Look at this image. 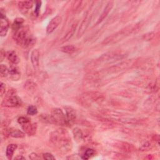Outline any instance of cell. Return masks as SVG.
Wrapping results in <instances>:
<instances>
[{
	"mask_svg": "<svg viewBox=\"0 0 160 160\" xmlns=\"http://www.w3.org/2000/svg\"><path fill=\"white\" fill-rule=\"evenodd\" d=\"M27 113L29 115L34 116L38 113V109L35 106L31 105L27 109Z\"/></svg>",
	"mask_w": 160,
	"mask_h": 160,
	"instance_id": "f546056e",
	"label": "cell"
},
{
	"mask_svg": "<svg viewBox=\"0 0 160 160\" xmlns=\"http://www.w3.org/2000/svg\"><path fill=\"white\" fill-rule=\"evenodd\" d=\"M23 22H24V19L21 18H18L15 19L12 23V25L13 31H17V30L19 29L20 28H22Z\"/></svg>",
	"mask_w": 160,
	"mask_h": 160,
	"instance_id": "484cf974",
	"label": "cell"
},
{
	"mask_svg": "<svg viewBox=\"0 0 160 160\" xmlns=\"http://www.w3.org/2000/svg\"><path fill=\"white\" fill-rule=\"evenodd\" d=\"M21 99L16 95V89H11L8 91L1 102L2 106L9 108H17L21 106Z\"/></svg>",
	"mask_w": 160,
	"mask_h": 160,
	"instance_id": "5b68a950",
	"label": "cell"
},
{
	"mask_svg": "<svg viewBox=\"0 0 160 160\" xmlns=\"http://www.w3.org/2000/svg\"><path fill=\"white\" fill-rule=\"evenodd\" d=\"M78 24V21H76V22H74L71 25L70 29H69V31H68V32L66 33V34L64 36V37L62 39V42H66V41H68V40H69L74 36V32H75V31L76 30Z\"/></svg>",
	"mask_w": 160,
	"mask_h": 160,
	"instance_id": "44dd1931",
	"label": "cell"
},
{
	"mask_svg": "<svg viewBox=\"0 0 160 160\" xmlns=\"http://www.w3.org/2000/svg\"><path fill=\"white\" fill-rule=\"evenodd\" d=\"M64 108L65 109L67 121H68L69 124L70 125V124H72L76 119V111L72 108H71L70 106H64Z\"/></svg>",
	"mask_w": 160,
	"mask_h": 160,
	"instance_id": "5bb4252c",
	"label": "cell"
},
{
	"mask_svg": "<svg viewBox=\"0 0 160 160\" xmlns=\"http://www.w3.org/2000/svg\"><path fill=\"white\" fill-rule=\"evenodd\" d=\"M43 158L44 159H47V160H52V159H55V157L51 153L49 152H46V153H44L42 154Z\"/></svg>",
	"mask_w": 160,
	"mask_h": 160,
	"instance_id": "836d02e7",
	"label": "cell"
},
{
	"mask_svg": "<svg viewBox=\"0 0 160 160\" xmlns=\"http://www.w3.org/2000/svg\"><path fill=\"white\" fill-rule=\"evenodd\" d=\"M39 57H40V52L38 49H35L32 51L31 53V61L34 69H36L39 67Z\"/></svg>",
	"mask_w": 160,
	"mask_h": 160,
	"instance_id": "ac0fdd59",
	"label": "cell"
},
{
	"mask_svg": "<svg viewBox=\"0 0 160 160\" xmlns=\"http://www.w3.org/2000/svg\"><path fill=\"white\" fill-rule=\"evenodd\" d=\"M18 146L15 144H10L7 146L6 151V155L8 159H11L12 158L13 154L16 149H17Z\"/></svg>",
	"mask_w": 160,
	"mask_h": 160,
	"instance_id": "cb8c5ba5",
	"label": "cell"
},
{
	"mask_svg": "<svg viewBox=\"0 0 160 160\" xmlns=\"http://www.w3.org/2000/svg\"><path fill=\"white\" fill-rule=\"evenodd\" d=\"M151 144L149 142L147 141V142H145L141 146V148H139V150L140 151H148V149H151Z\"/></svg>",
	"mask_w": 160,
	"mask_h": 160,
	"instance_id": "1f68e13d",
	"label": "cell"
},
{
	"mask_svg": "<svg viewBox=\"0 0 160 160\" xmlns=\"http://www.w3.org/2000/svg\"><path fill=\"white\" fill-rule=\"evenodd\" d=\"M154 33L153 32H151L144 34L142 36V38L144 40L150 41L154 38Z\"/></svg>",
	"mask_w": 160,
	"mask_h": 160,
	"instance_id": "d6a6232c",
	"label": "cell"
},
{
	"mask_svg": "<svg viewBox=\"0 0 160 160\" xmlns=\"http://www.w3.org/2000/svg\"><path fill=\"white\" fill-rule=\"evenodd\" d=\"M21 128L25 133H26L29 136H33L36 132L38 124L36 122L31 123L30 121L24 125H22Z\"/></svg>",
	"mask_w": 160,
	"mask_h": 160,
	"instance_id": "4fadbf2b",
	"label": "cell"
},
{
	"mask_svg": "<svg viewBox=\"0 0 160 160\" xmlns=\"http://www.w3.org/2000/svg\"><path fill=\"white\" fill-rule=\"evenodd\" d=\"M61 51L66 54H72L76 50V48L74 45H67L64 46L60 48Z\"/></svg>",
	"mask_w": 160,
	"mask_h": 160,
	"instance_id": "4316f807",
	"label": "cell"
},
{
	"mask_svg": "<svg viewBox=\"0 0 160 160\" xmlns=\"http://www.w3.org/2000/svg\"><path fill=\"white\" fill-rule=\"evenodd\" d=\"M4 134L5 136H9L15 138H22L25 136V133L24 132L18 129L13 128L9 129L5 128L4 129Z\"/></svg>",
	"mask_w": 160,
	"mask_h": 160,
	"instance_id": "7c38bea8",
	"label": "cell"
},
{
	"mask_svg": "<svg viewBox=\"0 0 160 160\" xmlns=\"http://www.w3.org/2000/svg\"><path fill=\"white\" fill-rule=\"evenodd\" d=\"M6 56L8 60L13 64H17L19 62L20 59L16 52L14 51H8L6 52Z\"/></svg>",
	"mask_w": 160,
	"mask_h": 160,
	"instance_id": "7402d4cb",
	"label": "cell"
},
{
	"mask_svg": "<svg viewBox=\"0 0 160 160\" xmlns=\"http://www.w3.org/2000/svg\"><path fill=\"white\" fill-rule=\"evenodd\" d=\"M125 53L120 51H111L103 54L97 59V62L99 64H109L121 60L126 57Z\"/></svg>",
	"mask_w": 160,
	"mask_h": 160,
	"instance_id": "8992f818",
	"label": "cell"
},
{
	"mask_svg": "<svg viewBox=\"0 0 160 160\" xmlns=\"http://www.w3.org/2000/svg\"><path fill=\"white\" fill-rule=\"evenodd\" d=\"M72 134L76 142H80L82 140L84 135L82 131L79 128H74L72 130Z\"/></svg>",
	"mask_w": 160,
	"mask_h": 160,
	"instance_id": "d4e9b609",
	"label": "cell"
},
{
	"mask_svg": "<svg viewBox=\"0 0 160 160\" xmlns=\"http://www.w3.org/2000/svg\"><path fill=\"white\" fill-rule=\"evenodd\" d=\"M113 4H114V2L113 1H109L106 7L104 8L103 11L102 12V13L100 14L98 21H97V22H96V24H99L100 22H101L108 15V14L109 13V12L111 11V10L112 9V7H113Z\"/></svg>",
	"mask_w": 160,
	"mask_h": 160,
	"instance_id": "9a60e30c",
	"label": "cell"
},
{
	"mask_svg": "<svg viewBox=\"0 0 160 160\" xmlns=\"http://www.w3.org/2000/svg\"><path fill=\"white\" fill-rule=\"evenodd\" d=\"M142 25H141V23L139 22L138 24H136L134 26H128L126 28L122 29L119 31L108 36L106 38L102 44L107 45V44H111L114 43H116L126 37L128 36L129 34L132 33H136L141 28Z\"/></svg>",
	"mask_w": 160,
	"mask_h": 160,
	"instance_id": "7a4b0ae2",
	"label": "cell"
},
{
	"mask_svg": "<svg viewBox=\"0 0 160 160\" xmlns=\"http://www.w3.org/2000/svg\"><path fill=\"white\" fill-rule=\"evenodd\" d=\"M12 37L19 46L25 49L32 46L36 42L34 38L29 34L23 27L14 31Z\"/></svg>",
	"mask_w": 160,
	"mask_h": 160,
	"instance_id": "3957f363",
	"label": "cell"
},
{
	"mask_svg": "<svg viewBox=\"0 0 160 160\" xmlns=\"http://www.w3.org/2000/svg\"><path fill=\"white\" fill-rule=\"evenodd\" d=\"M18 122L21 126H22V125H24V124L30 122V119L26 116H20L18 119Z\"/></svg>",
	"mask_w": 160,
	"mask_h": 160,
	"instance_id": "4dcf8cb0",
	"label": "cell"
},
{
	"mask_svg": "<svg viewBox=\"0 0 160 160\" xmlns=\"http://www.w3.org/2000/svg\"><path fill=\"white\" fill-rule=\"evenodd\" d=\"M6 92V86L5 84L3 82H1L0 85V93H1V96H3V95L5 94Z\"/></svg>",
	"mask_w": 160,
	"mask_h": 160,
	"instance_id": "d590c367",
	"label": "cell"
},
{
	"mask_svg": "<svg viewBox=\"0 0 160 160\" xmlns=\"http://www.w3.org/2000/svg\"><path fill=\"white\" fill-rule=\"evenodd\" d=\"M104 99L102 92L98 91H88L81 94L79 98V103L85 107L92 105V103L101 102Z\"/></svg>",
	"mask_w": 160,
	"mask_h": 160,
	"instance_id": "277c9868",
	"label": "cell"
},
{
	"mask_svg": "<svg viewBox=\"0 0 160 160\" xmlns=\"http://www.w3.org/2000/svg\"><path fill=\"white\" fill-rule=\"evenodd\" d=\"M39 120L42 122L56 124V122L51 114H42L39 116Z\"/></svg>",
	"mask_w": 160,
	"mask_h": 160,
	"instance_id": "603a6c76",
	"label": "cell"
},
{
	"mask_svg": "<svg viewBox=\"0 0 160 160\" xmlns=\"http://www.w3.org/2000/svg\"><path fill=\"white\" fill-rule=\"evenodd\" d=\"M15 159H24L25 158H24V157L22 156L19 155V156H18L16 158H15Z\"/></svg>",
	"mask_w": 160,
	"mask_h": 160,
	"instance_id": "f35d334b",
	"label": "cell"
},
{
	"mask_svg": "<svg viewBox=\"0 0 160 160\" xmlns=\"http://www.w3.org/2000/svg\"><path fill=\"white\" fill-rule=\"evenodd\" d=\"M41 6V1H37L36 2V6H35V10H34V13L36 16L39 15L40 8Z\"/></svg>",
	"mask_w": 160,
	"mask_h": 160,
	"instance_id": "e575fe53",
	"label": "cell"
},
{
	"mask_svg": "<svg viewBox=\"0 0 160 160\" xmlns=\"http://www.w3.org/2000/svg\"><path fill=\"white\" fill-rule=\"evenodd\" d=\"M24 89L29 94H33L38 89V86L36 82L31 80H28L24 84Z\"/></svg>",
	"mask_w": 160,
	"mask_h": 160,
	"instance_id": "ffe728a7",
	"label": "cell"
},
{
	"mask_svg": "<svg viewBox=\"0 0 160 160\" xmlns=\"http://www.w3.org/2000/svg\"><path fill=\"white\" fill-rule=\"evenodd\" d=\"M51 142L58 149L62 154L69 152L72 149V144L68 132L62 128L52 131L50 134Z\"/></svg>",
	"mask_w": 160,
	"mask_h": 160,
	"instance_id": "6da1fadb",
	"label": "cell"
},
{
	"mask_svg": "<svg viewBox=\"0 0 160 160\" xmlns=\"http://www.w3.org/2000/svg\"><path fill=\"white\" fill-rule=\"evenodd\" d=\"M29 158L31 159H33V160L34 159H40V156L38 154H37L36 153H35V152H32L31 154H29Z\"/></svg>",
	"mask_w": 160,
	"mask_h": 160,
	"instance_id": "8d00e7d4",
	"label": "cell"
},
{
	"mask_svg": "<svg viewBox=\"0 0 160 160\" xmlns=\"http://www.w3.org/2000/svg\"><path fill=\"white\" fill-rule=\"evenodd\" d=\"M0 75L1 77H6L9 75V69L6 65L2 64L0 66Z\"/></svg>",
	"mask_w": 160,
	"mask_h": 160,
	"instance_id": "f1b7e54d",
	"label": "cell"
},
{
	"mask_svg": "<svg viewBox=\"0 0 160 160\" xmlns=\"http://www.w3.org/2000/svg\"><path fill=\"white\" fill-rule=\"evenodd\" d=\"M18 8L22 14H26L29 9L33 6V2L31 1H21L18 2Z\"/></svg>",
	"mask_w": 160,
	"mask_h": 160,
	"instance_id": "2e32d148",
	"label": "cell"
},
{
	"mask_svg": "<svg viewBox=\"0 0 160 160\" xmlns=\"http://www.w3.org/2000/svg\"><path fill=\"white\" fill-rule=\"evenodd\" d=\"M132 64H133V61L132 59L126 60L107 68L106 69H105L104 72H106L107 73L118 72L125 70L126 69H128Z\"/></svg>",
	"mask_w": 160,
	"mask_h": 160,
	"instance_id": "52a82bcc",
	"label": "cell"
},
{
	"mask_svg": "<svg viewBox=\"0 0 160 160\" xmlns=\"http://www.w3.org/2000/svg\"><path fill=\"white\" fill-rule=\"evenodd\" d=\"M152 139H153L154 141H157L158 142H159V135H158V134L154 135V136H153V137H152Z\"/></svg>",
	"mask_w": 160,
	"mask_h": 160,
	"instance_id": "74e56055",
	"label": "cell"
},
{
	"mask_svg": "<svg viewBox=\"0 0 160 160\" xmlns=\"http://www.w3.org/2000/svg\"><path fill=\"white\" fill-rule=\"evenodd\" d=\"M9 75L12 81H18L21 78L19 69L14 66H12L9 69Z\"/></svg>",
	"mask_w": 160,
	"mask_h": 160,
	"instance_id": "d6986e66",
	"label": "cell"
},
{
	"mask_svg": "<svg viewBox=\"0 0 160 160\" xmlns=\"http://www.w3.org/2000/svg\"><path fill=\"white\" fill-rule=\"evenodd\" d=\"M0 35L1 36L3 37L5 36L8 31V29L9 27V23L8 21V18H6L5 14H4L2 11H1V15H0Z\"/></svg>",
	"mask_w": 160,
	"mask_h": 160,
	"instance_id": "30bf717a",
	"label": "cell"
},
{
	"mask_svg": "<svg viewBox=\"0 0 160 160\" xmlns=\"http://www.w3.org/2000/svg\"><path fill=\"white\" fill-rule=\"evenodd\" d=\"M62 21L61 16L58 15L53 18L51 21L49 22L47 28H46V32L47 34L52 33L61 24Z\"/></svg>",
	"mask_w": 160,
	"mask_h": 160,
	"instance_id": "8fae6325",
	"label": "cell"
},
{
	"mask_svg": "<svg viewBox=\"0 0 160 160\" xmlns=\"http://www.w3.org/2000/svg\"><path fill=\"white\" fill-rule=\"evenodd\" d=\"M89 21H90V19H89V14H88V12H87L86 14V15H85L84 17V19H83L82 21L81 22L80 28H79V31H78V38L81 37V36L84 34V32H85L86 28H87L88 26Z\"/></svg>",
	"mask_w": 160,
	"mask_h": 160,
	"instance_id": "e0dca14e",
	"label": "cell"
},
{
	"mask_svg": "<svg viewBox=\"0 0 160 160\" xmlns=\"http://www.w3.org/2000/svg\"><path fill=\"white\" fill-rule=\"evenodd\" d=\"M95 154V151L92 149H88L86 150L85 152L84 153V154L82 155V156L81 157L82 159H88L90 158H91L92 156H93Z\"/></svg>",
	"mask_w": 160,
	"mask_h": 160,
	"instance_id": "83f0119b",
	"label": "cell"
},
{
	"mask_svg": "<svg viewBox=\"0 0 160 160\" xmlns=\"http://www.w3.org/2000/svg\"><path fill=\"white\" fill-rule=\"evenodd\" d=\"M51 115L52 116L56 124L61 125V126H68L69 125L67 119L66 114H64L62 111L59 108H54L52 110Z\"/></svg>",
	"mask_w": 160,
	"mask_h": 160,
	"instance_id": "ba28073f",
	"label": "cell"
},
{
	"mask_svg": "<svg viewBox=\"0 0 160 160\" xmlns=\"http://www.w3.org/2000/svg\"><path fill=\"white\" fill-rule=\"evenodd\" d=\"M114 147L125 152H132L136 151V148L132 144L124 141L115 142Z\"/></svg>",
	"mask_w": 160,
	"mask_h": 160,
	"instance_id": "9c48e42d",
	"label": "cell"
}]
</instances>
